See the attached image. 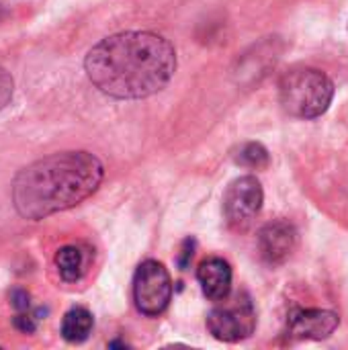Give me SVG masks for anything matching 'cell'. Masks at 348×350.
<instances>
[{"label":"cell","instance_id":"1","mask_svg":"<svg viewBox=\"0 0 348 350\" xmlns=\"http://www.w3.org/2000/svg\"><path fill=\"white\" fill-rule=\"evenodd\" d=\"M90 82L113 98H146L176 72L172 43L150 31H125L98 41L84 59Z\"/></svg>","mask_w":348,"mask_h":350},{"label":"cell","instance_id":"2","mask_svg":"<svg viewBox=\"0 0 348 350\" xmlns=\"http://www.w3.org/2000/svg\"><path fill=\"white\" fill-rule=\"evenodd\" d=\"M103 176L105 166L90 152L51 154L14 176L12 203L21 217L39 221L94 195Z\"/></svg>","mask_w":348,"mask_h":350},{"label":"cell","instance_id":"3","mask_svg":"<svg viewBox=\"0 0 348 350\" xmlns=\"http://www.w3.org/2000/svg\"><path fill=\"white\" fill-rule=\"evenodd\" d=\"M334 98L332 80L316 68H293L279 80L281 107L299 119L324 115Z\"/></svg>","mask_w":348,"mask_h":350},{"label":"cell","instance_id":"4","mask_svg":"<svg viewBox=\"0 0 348 350\" xmlns=\"http://www.w3.org/2000/svg\"><path fill=\"white\" fill-rule=\"evenodd\" d=\"M256 328V310L248 293H238L230 299H224V306H217L207 316V330L213 338L224 342H240L252 336Z\"/></svg>","mask_w":348,"mask_h":350},{"label":"cell","instance_id":"5","mask_svg":"<svg viewBox=\"0 0 348 350\" xmlns=\"http://www.w3.org/2000/svg\"><path fill=\"white\" fill-rule=\"evenodd\" d=\"M172 299V281L168 271L158 260H146L137 267L133 279V301L135 308L148 316L156 318L166 312Z\"/></svg>","mask_w":348,"mask_h":350},{"label":"cell","instance_id":"6","mask_svg":"<svg viewBox=\"0 0 348 350\" xmlns=\"http://www.w3.org/2000/svg\"><path fill=\"white\" fill-rule=\"evenodd\" d=\"M265 193L256 176L236 178L224 195V213L234 230H246L258 215Z\"/></svg>","mask_w":348,"mask_h":350},{"label":"cell","instance_id":"7","mask_svg":"<svg viewBox=\"0 0 348 350\" xmlns=\"http://www.w3.org/2000/svg\"><path fill=\"white\" fill-rule=\"evenodd\" d=\"M256 242H258L260 258L267 265L277 267V265H283L295 250L297 232L287 221H271L258 232Z\"/></svg>","mask_w":348,"mask_h":350},{"label":"cell","instance_id":"8","mask_svg":"<svg viewBox=\"0 0 348 350\" xmlns=\"http://www.w3.org/2000/svg\"><path fill=\"white\" fill-rule=\"evenodd\" d=\"M338 326V316L328 310H295L289 316V334L299 340H324Z\"/></svg>","mask_w":348,"mask_h":350},{"label":"cell","instance_id":"9","mask_svg":"<svg viewBox=\"0 0 348 350\" xmlns=\"http://www.w3.org/2000/svg\"><path fill=\"white\" fill-rule=\"evenodd\" d=\"M199 285L207 299L224 301L232 293V267L224 258H207L197 269Z\"/></svg>","mask_w":348,"mask_h":350},{"label":"cell","instance_id":"10","mask_svg":"<svg viewBox=\"0 0 348 350\" xmlns=\"http://www.w3.org/2000/svg\"><path fill=\"white\" fill-rule=\"evenodd\" d=\"M92 314L84 308H72L62 320V336L66 342L80 345L92 332Z\"/></svg>","mask_w":348,"mask_h":350},{"label":"cell","instance_id":"11","mask_svg":"<svg viewBox=\"0 0 348 350\" xmlns=\"http://www.w3.org/2000/svg\"><path fill=\"white\" fill-rule=\"evenodd\" d=\"M55 267L66 283H76L84 275V267H86L84 252L78 246H64L55 254Z\"/></svg>","mask_w":348,"mask_h":350},{"label":"cell","instance_id":"12","mask_svg":"<svg viewBox=\"0 0 348 350\" xmlns=\"http://www.w3.org/2000/svg\"><path fill=\"white\" fill-rule=\"evenodd\" d=\"M269 160H271L269 152L260 144H246L236 156V162L242 166H248V168H267Z\"/></svg>","mask_w":348,"mask_h":350},{"label":"cell","instance_id":"13","mask_svg":"<svg viewBox=\"0 0 348 350\" xmlns=\"http://www.w3.org/2000/svg\"><path fill=\"white\" fill-rule=\"evenodd\" d=\"M12 92H14V80H12L10 72L0 68V111L10 103Z\"/></svg>","mask_w":348,"mask_h":350},{"label":"cell","instance_id":"14","mask_svg":"<svg viewBox=\"0 0 348 350\" xmlns=\"http://www.w3.org/2000/svg\"><path fill=\"white\" fill-rule=\"evenodd\" d=\"M14 328L21 330L23 334H33L37 330V318L29 314H18L14 318Z\"/></svg>","mask_w":348,"mask_h":350},{"label":"cell","instance_id":"15","mask_svg":"<svg viewBox=\"0 0 348 350\" xmlns=\"http://www.w3.org/2000/svg\"><path fill=\"white\" fill-rule=\"evenodd\" d=\"M10 299H12V308H14V310H18V312L29 310V293H27V291L14 289L12 295H10Z\"/></svg>","mask_w":348,"mask_h":350},{"label":"cell","instance_id":"16","mask_svg":"<svg viewBox=\"0 0 348 350\" xmlns=\"http://www.w3.org/2000/svg\"><path fill=\"white\" fill-rule=\"evenodd\" d=\"M193 248H195V242L193 240H187L185 244H183V256H180V269H187V265H189V260L193 258Z\"/></svg>","mask_w":348,"mask_h":350}]
</instances>
